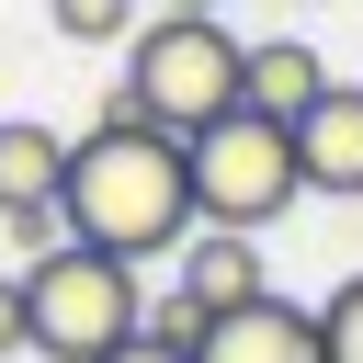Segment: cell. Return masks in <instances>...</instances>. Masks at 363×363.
I'll list each match as a JSON object with an SVG mask.
<instances>
[{"mask_svg": "<svg viewBox=\"0 0 363 363\" xmlns=\"http://www.w3.org/2000/svg\"><path fill=\"white\" fill-rule=\"evenodd\" d=\"M45 23L68 45H136V0H45Z\"/></svg>", "mask_w": 363, "mask_h": 363, "instance_id": "10", "label": "cell"}, {"mask_svg": "<svg viewBox=\"0 0 363 363\" xmlns=\"http://www.w3.org/2000/svg\"><path fill=\"white\" fill-rule=\"evenodd\" d=\"M159 11H216V0H159Z\"/></svg>", "mask_w": 363, "mask_h": 363, "instance_id": "15", "label": "cell"}, {"mask_svg": "<svg viewBox=\"0 0 363 363\" xmlns=\"http://www.w3.org/2000/svg\"><path fill=\"white\" fill-rule=\"evenodd\" d=\"M318 91H329V57H318L306 34H261V45H250V113L295 125V113H306Z\"/></svg>", "mask_w": 363, "mask_h": 363, "instance_id": "9", "label": "cell"}, {"mask_svg": "<svg viewBox=\"0 0 363 363\" xmlns=\"http://www.w3.org/2000/svg\"><path fill=\"white\" fill-rule=\"evenodd\" d=\"M68 193V136L34 113H0V216H34Z\"/></svg>", "mask_w": 363, "mask_h": 363, "instance_id": "8", "label": "cell"}, {"mask_svg": "<svg viewBox=\"0 0 363 363\" xmlns=\"http://www.w3.org/2000/svg\"><path fill=\"white\" fill-rule=\"evenodd\" d=\"M318 352H329V363H363V272L329 284V306H318Z\"/></svg>", "mask_w": 363, "mask_h": 363, "instance_id": "12", "label": "cell"}, {"mask_svg": "<svg viewBox=\"0 0 363 363\" xmlns=\"http://www.w3.org/2000/svg\"><path fill=\"white\" fill-rule=\"evenodd\" d=\"M182 295L216 306V318H227V306H261V295H272L261 238H238V227H193V238H182Z\"/></svg>", "mask_w": 363, "mask_h": 363, "instance_id": "7", "label": "cell"}, {"mask_svg": "<svg viewBox=\"0 0 363 363\" xmlns=\"http://www.w3.org/2000/svg\"><path fill=\"white\" fill-rule=\"evenodd\" d=\"M295 170H306V193H352L363 204V79H329L295 113Z\"/></svg>", "mask_w": 363, "mask_h": 363, "instance_id": "5", "label": "cell"}, {"mask_svg": "<svg viewBox=\"0 0 363 363\" xmlns=\"http://www.w3.org/2000/svg\"><path fill=\"white\" fill-rule=\"evenodd\" d=\"M68 238L79 250H113V261H159L193 238V170H182V136L159 125H91L68 136V193H57Z\"/></svg>", "mask_w": 363, "mask_h": 363, "instance_id": "1", "label": "cell"}, {"mask_svg": "<svg viewBox=\"0 0 363 363\" xmlns=\"http://www.w3.org/2000/svg\"><path fill=\"white\" fill-rule=\"evenodd\" d=\"M193 363H329V352H318V306H284V295L227 306V318L204 329V352H193Z\"/></svg>", "mask_w": 363, "mask_h": 363, "instance_id": "6", "label": "cell"}, {"mask_svg": "<svg viewBox=\"0 0 363 363\" xmlns=\"http://www.w3.org/2000/svg\"><path fill=\"white\" fill-rule=\"evenodd\" d=\"M204 329H216V306H193V295L170 284V295H147V329H136V340H159V352H182V363H193V352H204Z\"/></svg>", "mask_w": 363, "mask_h": 363, "instance_id": "11", "label": "cell"}, {"mask_svg": "<svg viewBox=\"0 0 363 363\" xmlns=\"http://www.w3.org/2000/svg\"><path fill=\"white\" fill-rule=\"evenodd\" d=\"M23 318H34V352L45 363H113L147 329V284H136V261L57 238L45 261H23Z\"/></svg>", "mask_w": 363, "mask_h": 363, "instance_id": "3", "label": "cell"}, {"mask_svg": "<svg viewBox=\"0 0 363 363\" xmlns=\"http://www.w3.org/2000/svg\"><path fill=\"white\" fill-rule=\"evenodd\" d=\"M113 363H182V352H159V340H125V352H113Z\"/></svg>", "mask_w": 363, "mask_h": 363, "instance_id": "14", "label": "cell"}, {"mask_svg": "<svg viewBox=\"0 0 363 363\" xmlns=\"http://www.w3.org/2000/svg\"><path fill=\"white\" fill-rule=\"evenodd\" d=\"M182 170H193V227H238V238L284 227L295 193H306V170H295V125H272V113H250V102H238L227 125L182 136Z\"/></svg>", "mask_w": 363, "mask_h": 363, "instance_id": "4", "label": "cell"}, {"mask_svg": "<svg viewBox=\"0 0 363 363\" xmlns=\"http://www.w3.org/2000/svg\"><path fill=\"white\" fill-rule=\"evenodd\" d=\"M0 352H34V318H23V272H0Z\"/></svg>", "mask_w": 363, "mask_h": 363, "instance_id": "13", "label": "cell"}, {"mask_svg": "<svg viewBox=\"0 0 363 363\" xmlns=\"http://www.w3.org/2000/svg\"><path fill=\"white\" fill-rule=\"evenodd\" d=\"M125 91H136V113L159 136H204V125H227L250 102V45L216 11H159L125 45Z\"/></svg>", "mask_w": 363, "mask_h": 363, "instance_id": "2", "label": "cell"}]
</instances>
